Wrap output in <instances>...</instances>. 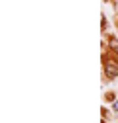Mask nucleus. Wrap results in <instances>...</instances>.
Masks as SVG:
<instances>
[{
    "label": "nucleus",
    "mask_w": 118,
    "mask_h": 123,
    "mask_svg": "<svg viewBox=\"0 0 118 123\" xmlns=\"http://www.w3.org/2000/svg\"><path fill=\"white\" fill-rule=\"evenodd\" d=\"M110 47H112V49L118 53V41H116V39H110Z\"/></svg>",
    "instance_id": "2"
},
{
    "label": "nucleus",
    "mask_w": 118,
    "mask_h": 123,
    "mask_svg": "<svg viewBox=\"0 0 118 123\" xmlns=\"http://www.w3.org/2000/svg\"><path fill=\"white\" fill-rule=\"evenodd\" d=\"M114 110H116V111H118V102H116V104H114Z\"/></svg>",
    "instance_id": "3"
},
{
    "label": "nucleus",
    "mask_w": 118,
    "mask_h": 123,
    "mask_svg": "<svg viewBox=\"0 0 118 123\" xmlns=\"http://www.w3.org/2000/svg\"><path fill=\"white\" fill-rule=\"evenodd\" d=\"M104 67H106V74H108V76H116V74H118V67L112 63V61H106Z\"/></svg>",
    "instance_id": "1"
}]
</instances>
